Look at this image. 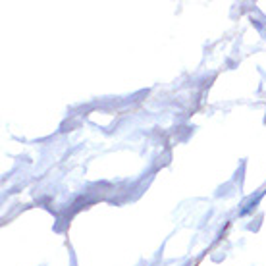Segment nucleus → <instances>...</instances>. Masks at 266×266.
<instances>
[{
    "label": "nucleus",
    "mask_w": 266,
    "mask_h": 266,
    "mask_svg": "<svg viewBox=\"0 0 266 266\" xmlns=\"http://www.w3.org/2000/svg\"><path fill=\"white\" fill-rule=\"evenodd\" d=\"M262 197H264V191H260V193H258L257 197H255V199H251L247 203V205H245V207H243V209L239 210V216H247L249 212H253V210L257 209V205L258 203H260V199H262Z\"/></svg>",
    "instance_id": "f257e3e1"
}]
</instances>
